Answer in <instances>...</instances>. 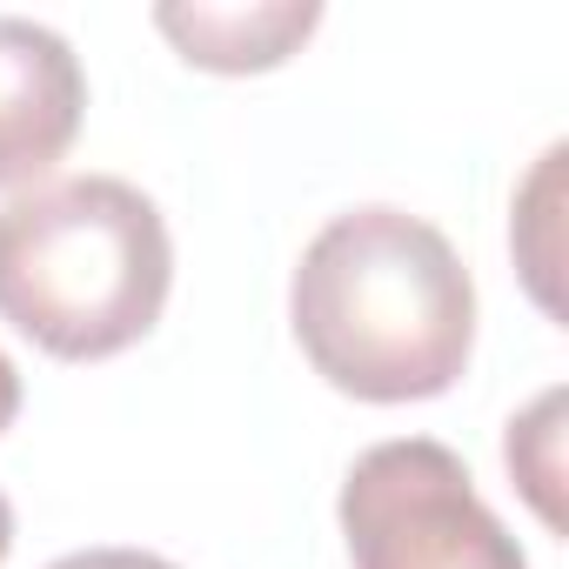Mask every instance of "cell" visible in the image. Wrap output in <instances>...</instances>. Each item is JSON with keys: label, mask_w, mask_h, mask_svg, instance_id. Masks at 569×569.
<instances>
[{"label": "cell", "mask_w": 569, "mask_h": 569, "mask_svg": "<svg viewBox=\"0 0 569 569\" xmlns=\"http://www.w3.org/2000/svg\"><path fill=\"white\" fill-rule=\"evenodd\" d=\"M289 322L316 376L356 402L449 396L476 356V281L409 208H349L296 261Z\"/></svg>", "instance_id": "cell-1"}, {"label": "cell", "mask_w": 569, "mask_h": 569, "mask_svg": "<svg viewBox=\"0 0 569 569\" xmlns=\"http://www.w3.org/2000/svg\"><path fill=\"white\" fill-rule=\"evenodd\" d=\"M174 289L161 208L121 174L41 181L0 208V322L54 362L134 349Z\"/></svg>", "instance_id": "cell-2"}, {"label": "cell", "mask_w": 569, "mask_h": 569, "mask_svg": "<svg viewBox=\"0 0 569 569\" xmlns=\"http://www.w3.org/2000/svg\"><path fill=\"white\" fill-rule=\"evenodd\" d=\"M342 542L356 569H529L522 542L476 496L469 462L436 436H396L349 462Z\"/></svg>", "instance_id": "cell-3"}, {"label": "cell", "mask_w": 569, "mask_h": 569, "mask_svg": "<svg viewBox=\"0 0 569 569\" xmlns=\"http://www.w3.org/2000/svg\"><path fill=\"white\" fill-rule=\"evenodd\" d=\"M88 114L81 54L21 14H0V188H41Z\"/></svg>", "instance_id": "cell-4"}, {"label": "cell", "mask_w": 569, "mask_h": 569, "mask_svg": "<svg viewBox=\"0 0 569 569\" xmlns=\"http://www.w3.org/2000/svg\"><path fill=\"white\" fill-rule=\"evenodd\" d=\"M154 28L181 48L188 68L208 74H268L281 68L316 28V0H254V8H154Z\"/></svg>", "instance_id": "cell-5"}, {"label": "cell", "mask_w": 569, "mask_h": 569, "mask_svg": "<svg viewBox=\"0 0 569 569\" xmlns=\"http://www.w3.org/2000/svg\"><path fill=\"white\" fill-rule=\"evenodd\" d=\"M48 569H181V562H168L154 549H74V556H61Z\"/></svg>", "instance_id": "cell-6"}, {"label": "cell", "mask_w": 569, "mask_h": 569, "mask_svg": "<svg viewBox=\"0 0 569 569\" xmlns=\"http://www.w3.org/2000/svg\"><path fill=\"white\" fill-rule=\"evenodd\" d=\"M14 416H21V369L0 356V429H8Z\"/></svg>", "instance_id": "cell-7"}, {"label": "cell", "mask_w": 569, "mask_h": 569, "mask_svg": "<svg viewBox=\"0 0 569 569\" xmlns=\"http://www.w3.org/2000/svg\"><path fill=\"white\" fill-rule=\"evenodd\" d=\"M8 549H14V502L0 496V562H8Z\"/></svg>", "instance_id": "cell-8"}]
</instances>
